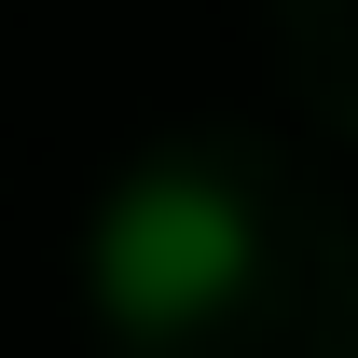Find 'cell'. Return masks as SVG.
<instances>
[{
	"instance_id": "obj_1",
	"label": "cell",
	"mask_w": 358,
	"mask_h": 358,
	"mask_svg": "<svg viewBox=\"0 0 358 358\" xmlns=\"http://www.w3.org/2000/svg\"><path fill=\"white\" fill-rule=\"evenodd\" d=\"M83 275H96V317L110 331H193V317H221L248 289V207H234V179H207V166L110 179Z\"/></svg>"
}]
</instances>
